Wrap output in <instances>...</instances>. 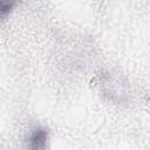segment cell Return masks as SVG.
<instances>
[{
	"mask_svg": "<svg viewBox=\"0 0 150 150\" xmlns=\"http://www.w3.org/2000/svg\"><path fill=\"white\" fill-rule=\"evenodd\" d=\"M47 139H48L47 129L42 127H36L35 129L32 130L28 137V143L32 149H43L47 145Z\"/></svg>",
	"mask_w": 150,
	"mask_h": 150,
	"instance_id": "obj_1",
	"label": "cell"
},
{
	"mask_svg": "<svg viewBox=\"0 0 150 150\" xmlns=\"http://www.w3.org/2000/svg\"><path fill=\"white\" fill-rule=\"evenodd\" d=\"M18 0H0V15H6L15 7Z\"/></svg>",
	"mask_w": 150,
	"mask_h": 150,
	"instance_id": "obj_2",
	"label": "cell"
}]
</instances>
